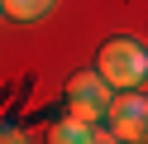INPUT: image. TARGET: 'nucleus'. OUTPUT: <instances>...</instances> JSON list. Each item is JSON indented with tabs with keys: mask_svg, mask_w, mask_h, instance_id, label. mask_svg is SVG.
Returning a JSON list of instances; mask_svg holds the SVG:
<instances>
[{
	"mask_svg": "<svg viewBox=\"0 0 148 144\" xmlns=\"http://www.w3.org/2000/svg\"><path fill=\"white\" fill-rule=\"evenodd\" d=\"M96 72L115 91H143V82H148V43H138L129 34L105 38L100 53H96Z\"/></svg>",
	"mask_w": 148,
	"mask_h": 144,
	"instance_id": "f257e3e1",
	"label": "nucleus"
},
{
	"mask_svg": "<svg viewBox=\"0 0 148 144\" xmlns=\"http://www.w3.org/2000/svg\"><path fill=\"white\" fill-rule=\"evenodd\" d=\"M86 139H91V125L72 120V115H62V120L48 125V144H86Z\"/></svg>",
	"mask_w": 148,
	"mask_h": 144,
	"instance_id": "20e7f679",
	"label": "nucleus"
},
{
	"mask_svg": "<svg viewBox=\"0 0 148 144\" xmlns=\"http://www.w3.org/2000/svg\"><path fill=\"white\" fill-rule=\"evenodd\" d=\"M86 144H124V139H119V134L110 130V125H96V130H91V139H86Z\"/></svg>",
	"mask_w": 148,
	"mask_h": 144,
	"instance_id": "423d86ee",
	"label": "nucleus"
},
{
	"mask_svg": "<svg viewBox=\"0 0 148 144\" xmlns=\"http://www.w3.org/2000/svg\"><path fill=\"white\" fill-rule=\"evenodd\" d=\"M110 106H115V86L100 72H72L67 77V115L72 120L96 130V125L110 120Z\"/></svg>",
	"mask_w": 148,
	"mask_h": 144,
	"instance_id": "f03ea898",
	"label": "nucleus"
},
{
	"mask_svg": "<svg viewBox=\"0 0 148 144\" xmlns=\"http://www.w3.org/2000/svg\"><path fill=\"white\" fill-rule=\"evenodd\" d=\"M0 10H5V19H19V24H29V19H43L53 10V0H0Z\"/></svg>",
	"mask_w": 148,
	"mask_h": 144,
	"instance_id": "39448f33",
	"label": "nucleus"
},
{
	"mask_svg": "<svg viewBox=\"0 0 148 144\" xmlns=\"http://www.w3.org/2000/svg\"><path fill=\"white\" fill-rule=\"evenodd\" d=\"M105 125L124 144H148V96L143 91H115V106H110Z\"/></svg>",
	"mask_w": 148,
	"mask_h": 144,
	"instance_id": "7ed1b4c3",
	"label": "nucleus"
},
{
	"mask_svg": "<svg viewBox=\"0 0 148 144\" xmlns=\"http://www.w3.org/2000/svg\"><path fill=\"white\" fill-rule=\"evenodd\" d=\"M0 144H29V139H24V130H19V125H5V134H0Z\"/></svg>",
	"mask_w": 148,
	"mask_h": 144,
	"instance_id": "0eeeda50",
	"label": "nucleus"
}]
</instances>
